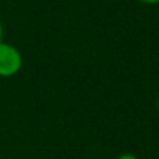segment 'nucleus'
Wrapping results in <instances>:
<instances>
[{"label": "nucleus", "mask_w": 159, "mask_h": 159, "mask_svg": "<svg viewBox=\"0 0 159 159\" xmlns=\"http://www.w3.org/2000/svg\"><path fill=\"white\" fill-rule=\"evenodd\" d=\"M157 113H159V96H157Z\"/></svg>", "instance_id": "obj_5"}, {"label": "nucleus", "mask_w": 159, "mask_h": 159, "mask_svg": "<svg viewBox=\"0 0 159 159\" xmlns=\"http://www.w3.org/2000/svg\"><path fill=\"white\" fill-rule=\"evenodd\" d=\"M22 69V55L14 45L0 43V77H14Z\"/></svg>", "instance_id": "obj_1"}, {"label": "nucleus", "mask_w": 159, "mask_h": 159, "mask_svg": "<svg viewBox=\"0 0 159 159\" xmlns=\"http://www.w3.org/2000/svg\"><path fill=\"white\" fill-rule=\"evenodd\" d=\"M2 36H4V26H2V21H0V43H2Z\"/></svg>", "instance_id": "obj_4"}, {"label": "nucleus", "mask_w": 159, "mask_h": 159, "mask_svg": "<svg viewBox=\"0 0 159 159\" xmlns=\"http://www.w3.org/2000/svg\"><path fill=\"white\" fill-rule=\"evenodd\" d=\"M116 159H139V157L134 154H121V156H118Z\"/></svg>", "instance_id": "obj_2"}, {"label": "nucleus", "mask_w": 159, "mask_h": 159, "mask_svg": "<svg viewBox=\"0 0 159 159\" xmlns=\"http://www.w3.org/2000/svg\"><path fill=\"white\" fill-rule=\"evenodd\" d=\"M139 2H142V4H147V5H156V4H159V0H139Z\"/></svg>", "instance_id": "obj_3"}]
</instances>
